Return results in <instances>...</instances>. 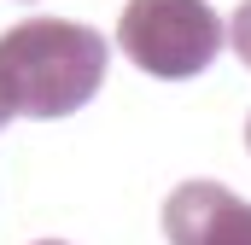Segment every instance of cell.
I'll use <instances>...</instances> for the list:
<instances>
[{"label": "cell", "mask_w": 251, "mask_h": 245, "mask_svg": "<svg viewBox=\"0 0 251 245\" xmlns=\"http://www.w3.org/2000/svg\"><path fill=\"white\" fill-rule=\"evenodd\" d=\"M246 146H251V117H246Z\"/></svg>", "instance_id": "obj_7"}, {"label": "cell", "mask_w": 251, "mask_h": 245, "mask_svg": "<svg viewBox=\"0 0 251 245\" xmlns=\"http://www.w3.org/2000/svg\"><path fill=\"white\" fill-rule=\"evenodd\" d=\"M170 245H251V204L222 181H181L164 198Z\"/></svg>", "instance_id": "obj_3"}, {"label": "cell", "mask_w": 251, "mask_h": 245, "mask_svg": "<svg viewBox=\"0 0 251 245\" xmlns=\"http://www.w3.org/2000/svg\"><path fill=\"white\" fill-rule=\"evenodd\" d=\"M105 35L70 18H24L0 35V76L18 99V117H70L105 82Z\"/></svg>", "instance_id": "obj_1"}, {"label": "cell", "mask_w": 251, "mask_h": 245, "mask_svg": "<svg viewBox=\"0 0 251 245\" xmlns=\"http://www.w3.org/2000/svg\"><path fill=\"white\" fill-rule=\"evenodd\" d=\"M18 117V99H12V88H6V76H0V122Z\"/></svg>", "instance_id": "obj_5"}, {"label": "cell", "mask_w": 251, "mask_h": 245, "mask_svg": "<svg viewBox=\"0 0 251 245\" xmlns=\"http://www.w3.org/2000/svg\"><path fill=\"white\" fill-rule=\"evenodd\" d=\"M222 18L204 0H128L117 18V53L158 82H187L222 53Z\"/></svg>", "instance_id": "obj_2"}, {"label": "cell", "mask_w": 251, "mask_h": 245, "mask_svg": "<svg viewBox=\"0 0 251 245\" xmlns=\"http://www.w3.org/2000/svg\"><path fill=\"white\" fill-rule=\"evenodd\" d=\"M35 245H64V240H35Z\"/></svg>", "instance_id": "obj_6"}, {"label": "cell", "mask_w": 251, "mask_h": 245, "mask_svg": "<svg viewBox=\"0 0 251 245\" xmlns=\"http://www.w3.org/2000/svg\"><path fill=\"white\" fill-rule=\"evenodd\" d=\"M24 6H35V0H24Z\"/></svg>", "instance_id": "obj_8"}, {"label": "cell", "mask_w": 251, "mask_h": 245, "mask_svg": "<svg viewBox=\"0 0 251 245\" xmlns=\"http://www.w3.org/2000/svg\"><path fill=\"white\" fill-rule=\"evenodd\" d=\"M228 41H234V53H240V64L251 70V0L234 12V24H228Z\"/></svg>", "instance_id": "obj_4"}]
</instances>
